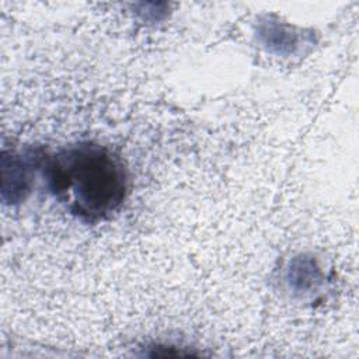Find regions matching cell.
<instances>
[{"label":"cell","mask_w":359,"mask_h":359,"mask_svg":"<svg viewBox=\"0 0 359 359\" xmlns=\"http://www.w3.org/2000/svg\"><path fill=\"white\" fill-rule=\"evenodd\" d=\"M39 177L48 192L65 209L87 224L111 219L130 191L123 160L108 146L77 142L45 153Z\"/></svg>","instance_id":"6da1fadb"},{"label":"cell","mask_w":359,"mask_h":359,"mask_svg":"<svg viewBox=\"0 0 359 359\" xmlns=\"http://www.w3.org/2000/svg\"><path fill=\"white\" fill-rule=\"evenodd\" d=\"M43 151L41 149H27L1 153V194L4 203H21L31 194L35 178L39 175Z\"/></svg>","instance_id":"7a4b0ae2"},{"label":"cell","mask_w":359,"mask_h":359,"mask_svg":"<svg viewBox=\"0 0 359 359\" xmlns=\"http://www.w3.org/2000/svg\"><path fill=\"white\" fill-rule=\"evenodd\" d=\"M318 268L311 262L306 259H297V266L290 268V276L289 282L290 285H299L300 289H306L316 285V280H318Z\"/></svg>","instance_id":"3957f363"}]
</instances>
